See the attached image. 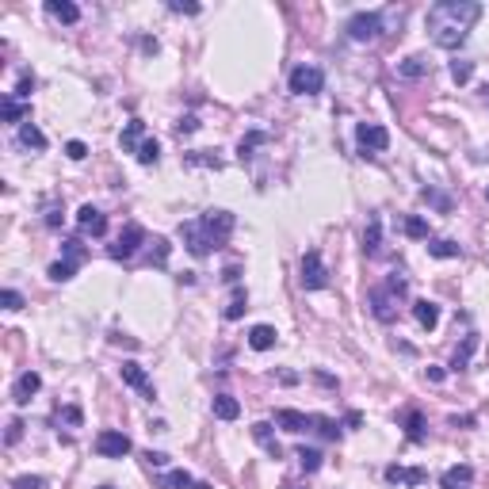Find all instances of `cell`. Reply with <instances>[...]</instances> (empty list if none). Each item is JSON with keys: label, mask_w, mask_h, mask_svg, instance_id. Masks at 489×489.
Segmentation results:
<instances>
[{"label": "cell", "mask_w": 489, "mask_h": 489, "mask_svg": "<svg viewBox=\"0 0 489 489\" xmlns=\"http://www.w3.org/2000/svg\"><path fill=\"white\" fill-rule=\"evenodd\" d=\"M424 436H428L424 417L417 413V409H409V413H406V439H409V443H424Z\"/></svg>", "instance_id": "484cf974"}, {"label": "cell", "mask_w": 489, "mask_h": 489, "mask_svg": "<svg viewBox=\"0 0 489 489\" xmlns=\"http://www.w3.org/2000/svg\"><path fill=\"white\" fill-rule=\"evenodd\" d=\"M0 115H4V123H16L23 126L27 119H31V103L19 100L16 92H4V100H0Z\"/></svg>", "instance_id": "4fadbf2b"}, {"label": "cell", "mask_w": 489, "mask_h": 489, "mask_svg": "<svg viewBox=\"0 0 489 489\" xmlns=\"http://www.w3.org/2000/svg\"><path fill=\"white\" fill-rule=\"evenodd\" d=\"M119 375H123V382L130 390H138L146 401H157V386L150 382V375H146V367L138 363V359H123V367H119Z\"/></svg>", "instance_id": "30bf717a"}, {"label": "cell", "mask_w": 489, "mask_h": 489, "mask_svg": "<svg viewBox=\"0 0 489 489\" xmlns=\"http://www.w3.org/2000/svg\"><path fill=\"white\" fill-rule=\"evenodd\" d=\"M386 481H390V486H424V481H428V474H424L421 470V466H398V463H394V466H386Z\"/></svg>", "instance_id": "9a60e30c"}, {"label": "cell", "mask_w": 489, "mask_h": 489, "mask_svg": "<svg viewBox=\"0 0 489 489\" xmlns=\"http://www.w3.org/2000/svg\"><path fill=\"white\" fill-rule=\"evenodd\" d=\"M428 257H436V260H455L459 257V245L451 237H436V241H428Z\"/></svg>", "instance_id": "f546056e"}, {"label": "cell", "mask_w": 489, "mask_h": 489, "mask_svg": "<svg viewBox=\"0 0 489 489\" xmlns=\"http://www.w3.org/2000/svg\"><path fill=\"white\" fill-rule=\"evenodd\" d=\"M252 439H257V443H260V448H264L272 459H283V448H279V439H275V428H272L268 421H257V424H252Z\"/></svg>", "instance_id": "2e32d148"}, {"label": "cell", "mask_w": 489, "mask_h": 489, "mask_svg": "<svg viewBox=\"0 0 489 489\" xmlns=\"http://www.w3.org/2000/svg\"><path fill=\"white\" fill-rule=\"evenodd\" d=\"M195 489H210V481H195Z\"/></svg>", "instance_id": "6125c7cd"}, {"label": "cell", "mask_w": 489, "mask_h": 489, "mask_svg": "<svg viewBox=\"0 0 489 489\" xmlns=\"http://www.w3.org/2000/svg\"><path fill=\"white\" fill-rule=\"evenodd\" d=\"M413 317H417V325H421V329H436L439 325V306L436 302H428V299H417L413 302Z\"/></svg>", "instance_id": "ffe728a7"}, {"label": "cell", "mask_w": 489, "mask_h": 489, "mask_svg": "<svg viewBox=\"0 0 489 489\" xmlns=\"http://www.w3.org/2000/svg\"><path fill=\"white\" fill-rule=\"evenodd\" d=\"M141 141H146V123H141V119H130L126 130L119 134V146H123V153H138Z\"/></svg>", "instance_id": "e0dca14e"}, {"label": "cell", "mask_w": 489, "mask_h": 489, "mask_svg": "<svg viewBox=\"0 0 489 489\" xmlns=\"http://www.w3.org/2000/svg\"><path fill=\"white\" fill-rule=\"evenodd\" d=\"M363 252H367V257H379V252H382V218H379V214L367 218V230H363Z\"/></svg>", "instance_id": "ac0fdd59"}, {"label": "cell", "mask_w": 489, "mask_h": 489, "mask_svg": "<svg viewBox=\"0 0 489 489\" xmlns=\"http://www.w3.org/2000/svg\"><path fill=\"white\" fill-rule=\"evenodd\" d=\"M406 237H413V241H428V222H424L421 214H409V218H406Z\"/></svg>", "instance_id": "d590c367"}, {"label": "cell", "mask_w": 489, "mask_h": 489, "mask_svg": "<svg viewBox=\"0 0 489 489\" xmlns=\"http://www.w3.org/2000/svg\"><path fill=\"white\" fill-rule=\"evenodd\" d=\"M237 218L230 210H203L199 218H191V222H180V241L183 249L191 257H210L214 249H222L226 237L233 233Z\"/></svg>", "instance_id": "7a4b0ae2"}, {"label": "cell", "mask_w": 489, "mask_h": 489, "mask_svg": "<svg viewBox=\"0 0 489 489\" xmlns=\"http://www.w3.org/2000/svg\"><path fill=\"white\" fill-rule=\"evenodd\" d=\"M237 279H241V268L230 264V268H226V283H233V287H237Z\"/></svg>", "instance_id": "11a10c76"}, {"label": "cell", "mask_w": 489, "mask_h": 489, "mask_svg": "<svg viewBox=\"0 0 489 489\" xmlns=\"http://www.w3.org/2000/svg\"><path fill=\"white\" fill-rule=\"evenodd\" d=\"M19 146H23V150H46V134L34 123H23L19 126Z\"/></svg>", "instance_id": "d4e9b609"}, {"label": "cell", "mask_w": 489, "mask_h": 489, "mask_svg": "<svg viewBox=\"0 0 489 489\" xmlns=\"http://www.w3.org/2000/svg\"><path fill=\"white\" fill-rule=\"evenodd\" d=\"M77 230H81L84 237H103V233H108V214H103L100 207L84 203V207L77 210Z\"/></svg>", "instance_id": "8fae6325"}, {"label": "cell", "mask_w": 489, "mask_h": 489, "mask_svg": "<svg viewBox=\"0 0 489 489\" xmlns=\"http://www.w3.org/2000/svg\"><path fill=\"white\" fill-rule=\"evenodd\" d=\"M100 489H115V486H100Z\"/></svg>", "instance_id": "e7e4bbea"}, {"label": "cell", "mask_w": 489, "mask_h": 489, "mask_svg": "<svg viewBox=\"0 0 489 489\" xmlns=\"http://www.w3.org/2000/svg\"><path fill=\"white\" fill-rule=\"evenodd\" d=\"M275 424H279L283 432H290V436H299V432L314 428V417L299 413V409H275Z\"/></svg>", "instance_id": "5bb4252c"}, {"label": "cell", "mask_w": 489, "mask_h": 489, "mask_svg": "<svg viewBox=\"0 0 489 489\" xmlns=\"http://www.w3.org/2000/svg\"><path fill=\"white\" fill-rule=\"evenodd\" d=\"M66 157H69V161H84V157H88V146H84L81 138L66 141Z\"/></svg>", "instance_id": "7bdbcfd3"}, {"label": "cell", "mask_w": 489, "mask_h": 489, "mask_svg": "<svg viewBox=\"0 0 489 489\" xmlns=\"http://www.w3.org/2000/svg\"><path fill=\"white\" fill-rule=\"evenodd\" d=\"M141 50H146V54H157V39H141Z\"/></svg>", "instance_id": "91938a15"}, {"label": "cell", "mask_w": 489, "mask_h": 489, "mask_svg": "<svg viewBox=\"0 0 489 489\" xmlns=\"http://www.w3.org/2000/svg\"><path fill=\"white\" fill-rule=\"evenodd\" d=\"M183 165H191V168H222V157H218L214 150H199V153H188V157H183Z\"/></svg>", "instance_id": "83f0119b"}, {"label": "cell", "mask_w": 489, "mask_h": 489, "mask_svg": "<svg viewBox=\"0 0 489 489\" xmlns=\"http://www.w3.org/2000/svg\"><path fill=\"white\" fill-rule=\"evenodd\" d=\"M474 348H478V332H466V337H463V344H459V348H455V356H451V371H466V367H470Z\"/></svg>", "instance_id": "603a6c76"}, {"label": "cell", "mask_w": 489, "mask_h": 489, "mask_svg": "<svg viewBox=\"0 0 489 489\" xmlns=\"http://www.w3.org/2000/svg\"><path fill=\"white\" fill-rule=\"evenodd\" d=\"M406 290H409V279L398 272H390L382 283H375V287L367 290V306H371L375 321H382V325L398 321V302L406 299Z\"/></svg>", "instance_id": "3957f363"}, {"label": "cell", "mask_w": 489, "mask_h": 489, "mask_svg": "<svg viewBox=\"0 0 489 489\" xmlns=\"http://www.w3.org/2000/svg\"><path fill=\"white\" fill-rule=\"evenodd\" d=\"M130 451H134L130 436L119 432V428H103L100 436H96V455L100 459H126Z\"/></svg>", "instance_id": "ba28073f"}, {"label": "cell", "mask_w": 489, "mask_h": 489, "mask_svg": "<svg viewBox=\"0 0 489 489\" xmlns=\"http://www.w3.org/2000/svg\"><path fill=\"white\" fill-rule=\"evenodd\" d=\"M474 417H451V428H470Z\"/></svg>", "instance_id": "6f0895ef"}, {"label": "cell", "mask_w": 489, "mask_h": 489, "mask_svg": "<svg viewBox=\"0 0 489 489\" xmlns=\"http://www.w3.org/2000/svg\"><path fill=\"white\" fill-rule=\"evenodd\" d=\"M58 421H66V424H73V428H77V424L84 421V413H81V409H77V406H66V409H61V413H58Z\"/></svg>", "instance_id": "7dc6e473"}, {"label": "cell", "mask_w": 489, "mask_h": 489, "mask_svg": "<svg viewBox=\"0 0 489 489\" xmlns=\"http://www.w3.org/2000/svg\"><path fill=\"white\" fill-rule=\"evenodd\" d=\"M245 310H249V295L241 287H233V302L226 306V321H237V317H245Z\"/></svg>", "instance_id": "d6a6232c"}, {"label": "cell", "mask_w": 489, "mask_h": 489, "mask_svg": "<svg viewBox=\"0 0 489 489\" xmlns=\"http://www.w3.org/2000/svg\"><path fill=\"white\" fill-rule=\"evenodd\" d=\"M134 157H138L141 165H157V161H161V141L157 138H146L138 146V153H134Z\"/></svg>", "instance_id": "836d02e7"}, {"label": "cell", "mask_w": 489, "mask_h": 489, "mask_svg": "<svg viewBox=\"0 0 489 489\" xmlns=\"http://www.w3.org/2000/svg\"><path fill=\"white\" fill-rule=\"evenodd\" d=\"M299 466L306 474H317V470H321V451H317V448H299Z\"/></svg>", "instance_id": "e575fe53"}, {"label": "cell", "mask_w": 489, "mask_h": 489, "mask_svg": "<svg viewBox=\"0 0 489 489\" xmlns=\"http://www.w3.org/2000/svg\"><path fill=\"white\" fill-rule=\"evenodd\" d=\"M299 283L306 290L329 287V268H325V260H321L317 249H306V257H302V264H299Z\"/></svg>", "instance_id": "5b68a950"}, {"label": "cell", "mask_w": 489, "mask_h": 489, "mask_svg": "<svg viewBox=\"0 0 489 489\" xmlns=\"http://www.w3.org/2000/svg\"><path fill=\"white\" fill-rule=\"evenodd\" d=\"M478 16L481 4H474V0H439L428 8L424 23H428V34L439 50H459L470 34V27L478 23Z\"/></svg>", "instance_id": "6da1fadb"}, {"label": "cell", "mask_w": 489, "mask_h": 489, "mask_svg": "<svg viewBox=\"0 0 489 489\" xmlns=\"http://www.w3.org/2000/svg\"><path fill=\"white\" fill-rule=\"evenodd\" d=\"M428 73V61L421 58V54H413V58L398 61V77H406V81H417V77Z\"/></svg>", "instance_id": "f1b7e54d"}, {"label": "cell", "mask_w": 489, "mask_h": 489, "mask_svg": "<svg viewBox=\"0 0 489 489\" xmlns=\"http://www.w3.org/2000/svg\"><path fill=\"white\" fill-rule=\"evenodd\" d=\"M168 12H176V16H199V4H180V0H168Z\"/></svg>", "instance_id": "c3c4849f"}, {"label": "cell", "mask_w": 489, "mask_h": 489, "mask_svg": "<svg viewBox=\"0 0 489 489\" xmlns=\"http://www.w3.org/2000/svg\"><path fill=\"white\" fill-rule=\"evenodd\" d=\"M470 77H474V61H466V58L451 61V81H455V84H466Z\"/></svg>", "instance_id": "74e56055"}, {"label": "cell", "mask_w": 489, "mask_h": 489, "mask_svg": "<svg viewBox=\"0 0 489 489\" xmlns=\"http://www.w3.org/2000/svg\"><path fill=\"white\" fill-rule=\"evenodd\" d=\"M486 199H489V188H486Z\"/></svg>", "instance_id": "003e7915"}, {"label": "cell", "mask_w": 489, "mask_h": 489, "mask_svg": "<svg viewBox=\"0 0 489 489\" xmlns=\"http://www.w3.org/2000/svg\"><path fill=\"white\" fill-rule=\"evenodd\" d=\"M46 12L54 19H61V23H77L81 19V8H77L73 0H46Z\"/></svg>", "instance_id": "cb8c5ba5"}, {"label": "cell", "mask_w": 489, "mask_h": 489, "mask_svg": "<svg viewBox=\"0 0 489 489\" xmlns=\"http://www.w3.org/2000/svg\"><path fill=\"white\" fill-rule=\"evenodd\" d=\"M356 146H359V157H379V153L390 150V130L379 123H359L356 126Z\"/></svg>", "instance_id": "277c9868"}, {"label": "cell", "mask_w": 489, "mask_h": 489, "mask_svg": "<svg viewBox=\"0 0 489 489\" xmlns=\"http://www.w3.org/2000/svg\"><path fill=\"white\" fill-rule=\"evenodd\" d=\"M42 390V375L39 371H23L16 379V386H12V401L16 406H31V398Z\"/></svg>", "instance_id": "7c38bea8"}, {"label": "cell", "mask_w": 489, "mask_h": 489, "mask_svg": "<svg viewBox=\"0 0 489 489\" xmlns=\"http://www.w3.org/2000/svg\"><path fill=\"white\" fill-rule=\"evenodd\" d=\"M275 340H279V332H275L272 325H252V329H249V348H252V352L275 348Z\"/></svg>", "instance_id": "44dd1931"}, {"label": "cell", "mask_w": 489, "mask_h": 489, "mask_svg": "<svg viewBox=\"0 0 489 489\" xmlns=\"http://www.w3.org/2000/svg\"><path fill=\"white\" fill-rule=\"evenodd\" d=\"M195 130H199V119L195 115H183L180 123H176V134H195Z\"/></svg>", "instance_id": "681fc988"}, {"label": "cell", "mask_w": 489, "mask_h": 489, "mask_svg": "<svg viewBox=\"0 0 489 489\" xmlns=\"http://www.w3.org/2000/svg\"><path fill=\"white\" fill-rule=\"evenodd\" d=\"M31 92H34V77H31V73H19L16 96H19V100H27V96H31Z\"/></svg>", "instance_id": "bcb514c9"}, {"label": "cell", "mask_w": 489, "mask_h": 489, "mask_svg": "<svg viewBox=\"0 0 489 489\" xmlns=\"http://www.w3.org/2000/svg\"><path fill=\"white\" fill-rule=\"evenodd\" d=\"M77 268H81V264H73V260L61 257V260H54V264H50V272H46V275H50L54 283H69L77 275Z\"/></svg>", "instance_id": "1f68e13d"}, {"label": "cell", "mask_w": 489, "mask_h": 489, "mask_svg": "<svg viewBox=\"0 0 489 489\" xmlns=\"http://www.w3.org/2000/svg\"><path fill=\"white\" fill-rule=\"evenodd\" d=\"M279 382H283V386H295V382H299V375H295V371H279Z\"/></svg>", "instance_id": "680465c9"}, {"label": "cell", "mask_w": 489, "mask_h": 489, "mask_svg": "<svg viewBox=\"0 0 489 489\" xmlns=\"http://www.w3.org/2000/svg\"><path fill=\"white\" fill-rule=\"evenodd\" d=\"M428 379L432 382H443V367H428Z\"/></svg>", "instance_id": "94428289"}, {"label": "cell", "mask_w": 489, "mask_h": 489, "mask_svg": "<svg viewBox=\"0 0 489 489\" xmlns=\"http://www.w3.org/2000/svg\"><path fill=\"white\" fill-rule=\"evenodd\" d=\"M287 84H290V92H295V96H317V92L325 88V73L317 66H306V61H302V66L290 69Z\"/></svg>", "instance_id": "8992f818"}, {"label": "cell", "mask_w": 489, "mask_h": 489, "mask_svg": "<svg viewBox=\"0 0 489 489\" xmlns=\"http://www.w3.org/2000/svg\"><path fill=\"white\" fill-rule=\"evenodd\" d=\"M168 252H172V245H168V237H153V252H150V264L165 268V264H168Z\"/></svg>", "instance_id": "8d00e7d4"}, {"label": "cell", "mask_w": 489, "mask_h": 489, "mask_svg": "<svg viewBox=\"0 0 489 489\" xmlns=\"http://www.w3.org/2000/svg\"><path fill=\"white\" fill-rule=\"evenodd\" d=\"M157 486L161 489H195V478H191L188 470H168L157 478Z\"/></svg>", "instance_id": "4316f807"}, {"label": "cell", "mask_w": 489, "mask_h": 489, "mask_svg": "<svg viewBox=\"0 0 489 489\" xmlns=\"http://www.w3.org/2000/svg\"><path fill=\"white\" fill-rule=\"evenodd\" d=\"M146 463L150 466H168V455L165 451H146Z\"/></svg>", "instance_id": "816d5d0a"}, {"label": "cell", "mask_w": 489, "mask_h": 489, "mask_svg": "<svg viewBox=\"0 0 489 489\" xmlns=\"http://www.w3.org/2000/svg\"><path fill=\"white\" fill-rule=\"evenodd\" d=\"M348 39L352 42H371L382 34V12H356V16L348 19Z\"/></svg>", "instance_id": "9c48e42d"}, {"label": "cell", "mask_w": 489, "mask_h": 489, "mask_svg": "<svg viewBox=\"0 0 489 489\" xmlns=\"http://www.w3.org/2000/svg\"><path fill=\"white\" fill-rule=\"evenodd\" d=\"M264 141H268V134H264V130H249L245 138L237 141V157H241V161H249V157H252V150H257V146H264Z\"/></svg>", "instance_id": "4dcf8cb0"}, {"label": "cell", "mask_w": 489, "mask_h": 489, "mask_svg": "<svg viewBox=\"0 0 489 489\" xmlns=\"http://www.w3.org/2000/svg\"><path fill=\"white\" fill-rule=\"evenodd\" d=\"M481 92H486V96H489V84H486V88H481Z\"/></svg>", "instance_id": "be15d7a7"}, {"label": "cell", "mask_w": 489, "mask_h": 489, "mask_svg": "<svg viewBox=\"0 0 489 489\" xmlns=\"http://www.w3.org/2000/svg\"><path fill=\"white\" fill-rule=\"evenodd\" d=\"M314 379L321 382V386H329V390H337V386H340V382L332 379V375H325V371H314Z\"/></svg>", "instance_id": "db71d44e"}, {"label": "cell", "mask_w": 489, "mask_h": 489, "mask_svg": "<svg viewBox=\"0 0 489 489\" xmlns=\"http://www.w3.org/2000/svg\"><path fill=\"white\" fill-rule=\"evenodd\" d=\"M111 344H123V348H138L134 337H123V332H111Z\"/></svg>", "instance_id": "f5cc1de1"}, {"label": "cell", "mask_w": 489, "mask_h": 489, "mask_svg": "<svg viewBox=\"0 0 489 489\" xmlns=\"http://www.w3.org/2000/svg\"><path fill=\"white\" fill-rule=\"evenodd\" d=\"M474 481V466H466V463H459V466H451V470H443V478H439V486L443 489H466Z\"/></svg>", "instance_id": "d6986e66"}, {"label": "cell", "mask_w": 489, "mask_h": 489, "mask_svg": "<svg viewBox=\"0 0 489 489\" xmlns=\"http://www.w3.org/2000/svg\"><path fill=\"white\" fill-rule=\"evenodd\" d=\"M19 439H23V421H19V417H12V421H8V432H4V443H8V448H16Z\"/></svg>", "instance_id": "b9f144b4"}, {"label": "cell", "mask_w": 489, "mask_h": 489, "mask_svg": "<svg viewBox=\"0 0 489 489\" xmlns=\"http://www.w3.org/2000/svg\"><path fill=\"white\" fill-rule=\"evenodd\" d=\"M0 302H4V310H23V295H19V290H4V295H0Z\"/></svg>", "instance_id": "f6af8a7d"}, {"label": "cell", "mask_w": 489, "mask_h": 489, "mask_svg": "<svg viewBox=\"0 0 489 489\" xmlns=\"http://www.w3.org/2000/svg\"><path fill=\"white\" fill-rule=\"evenodd\" d=\"M344 424H348V428H359V424H363V413H356V409H352V413L344 417Z\"/></svg>", "instance_id": "9f6ffc18"}, {"label": "cell", "mask_w": 489, "mask_h": 489, "mask_svg": "<svg viewBox=\"0 0 489 489\" xmlns=\"http://www.w3.org/2000/svg\"><path fill=\"white\" fill-rule=\"evenodd\" d=\"M295 489H306V486H295Z\"/></svg>", "instance_id": "03108f58"}, {"label": "cell", "mask_w": 489, "mask_h": 489, "mask_svg": "<svg viewBox=\"0 0 489 489\" xmlns=\"http://www.w3.org/2000/svg\"><path fill=\"white\" fill-rule=\"evenodd\" d=\"M46 486V478H39V474H23V478L12 481V489H42Z\"/></svg>", "instance_id": "ee69618b"}, {"label": "cell", "mask_w": 489, "mask_h": 489, "mask_svg": "<svg viewBox=\"0 0 489 489\" xmlns=\"http://www.w3.org/2000/svg\"><path fill=\"white\" fill-rule=\"evenodd\" d=\"M61 218H66V210H61V207H46V226H50V230H58Z\"/></svg>", "instance_id": "f907efd6"}, {"label": "cell", "mask_w": 489, "mask_h": 489, "mask_svg": "<svg viewBox=\"0 0 489 489\" xmlns=\"http://www.w3.org/2000/svg\"><path fill=\"white\" fill-rule=\"evenodd\" d=\"M314 428L321 432L325 439H332V443H337V439H340V424L332 421V417H314Z\"/></svg>", "instance_id": "f35d334b"}, {"label": "cell", "mask_w": 489, "mask_h": 489, "mask_svg": "<svg viewBox=\"0 0 489 489\" xmlns=\"http://www.w3.org/2000/svg\"><path fill=\"white\" fill-rule=\"evenodd\" d=\"M210 409H214L218 421H237V417H241V401L233 398V394H214Z\"/></svg>", "instance_id": "7402d4cb"}, {"label": "cell", "mask_w": 489, "mask_h": 489, "mask_svg": "<svg viewBox=\"0 0 489 489\" xmlns=\"http://www.w3.org/2000/svg\"><path fill=\"white\" fill-rule=\"evenodd\" d=\"M141 245H146V230H141L138 222H130V226H126V230L115 237V245H108V257H111V260H123V264H126V260H134V252H138Z\"/></svg>", "instance_id": "52a82bcc"}, {"label": "cell", "mask_w": 489, "mask_h": 489, "mask_svg": "<svg viewBox=\"0 0 489 489\" xmlns=\"http://www.w3.org/2000/svg\"><path fill=\"white\" fill-rule=\"evenodd\" d=\"M61 252H66V260L81 264V260H84V245H81V237H69V241H61Z\"/></svg>", "instance_id": "60d3db41"}, {"label": "cell", "mask_w": 489, "mask_h": 489, "mask_svg": "<svg viewBox=\"0 0 489 489\" xmlns=\"http://www.w3.org/2000/svg\"><path fill=\"white\" fill-rule=\"evenodd\" d=\"M421 199H424V203H432V207H436L439 214H448V210H451V199H448V195H439V191H432V188H424V191H421Z\"/></svg>", "instance_id": "ab89813d"}]
</instances>
